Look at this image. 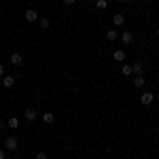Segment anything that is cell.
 I'll use <instances>...</instances> for the list:
<instances>
[{
  "mask_svg": "<svg viewBox=\"0 0 159 159\" xmlns=\"http://www.w3.org/2000/svg\"><path fill=\"white\" fill-rule=\"evenodd\" d=\"M119 2H127V0H119Z\"/></svg>",
  "mask_w": 159,
  "mask_h": 159,
  "instance_id": "7402d4cb",
  "label": "cell"
},
{
  "mask_svg": "<svg viewBox=\"0 0 159 159\" xmlns=\"http://www.w3.org/2000/svg\"><path fill=\"white\" fill-rule=\"evenodd\" d=\"M134 85L138 87V89H142V87H144V76H142V74H140V76H136V79H134Z\"/></svg>",
  "mask_w": 159,
  "mask_h": 159,
  "instance_id": "4fadbf2b",
  "label": "cell"
},
{
  "mask_svg": "<svg viewBox=\"0 0 159 159\" xmlns=\"http://www.w3.org/2000/svg\"><path fill=\"white\" fill-rule=\"evenodd\" d=\"M153 100H155V98H153V93H151V91H144V93L140 96V102H142V104H147V106H148V104H153Z\"/></svg>",
  "mask_w": 159,
  "mask_h": 159,
  "instance_id": "5b68a950",
  "label": "cell"
},
{
  "mask_svg": "<svg viewBox=\"0 0 159 159\" xmlns=\"http://www.w3.org/2000/svg\"><path fill=\"white\" fill-rule=\"evenodd\" d=\"M43 121L47 123V125H51V123L55 121V115H53L51 110H49V112H45V115H43Z\"/></svg>",
  "mask_w": 159,
  "mask_h": 159,
  "instance_id": "8fae6325",
  "label": "cell"
},
{
  "mask_svg": "<svg viewBox=\"0 0 159 159\" xmlns=\"http://www.w3.org/2000/svg\"><path fill=\"white\" fill-rule=\"evenodd\" d=\"M112 24H115V25H123V24H125V17H123L121 13L112 15Z\"/></svg>",
  "mask_w": 159,
  "mask_h": 159,
  "instance_id": "30bf717a",
  "label": "cell"
},
{
  "mask_svg": "<svg viewBox=\"0 0 159 159\" xmlns=\"http://www.w3.org/2000/svg\"><path fill=\"white\" fill-rule=\"evenodd\" d=\"M36 117H38V112L34 108H25V112H24V119L28 123H32V121H36Z\"/></svg>",
  "mask_w": 159,
  "mask_h": 159,
  "instance_id": "7a4b0ae2",
  "label": "cell"
},
{
  "mask_svg": "<svg viewBox=\"0 0 159 159\" xmlns=\"http://www.w3.org/2000/svg\"><path fill=\"white\" fill-rule=\"evenodd\" d=\"M121 40H123V45H132L136 40V36H134V32H129V30H125L121 34Z\"/></svg>",
  "mask_w": 159,
  "mask_h": 159,
  "instance_id": "3957f363",
  "label": "cell"
},
{
  "mask_svg": "<svg viewBox=\"0 0 159 159\" xmlns=\"http://www.w3.org/2000/svg\"><path fill=\"white\" fill-rule=\"evenodd\" d=\"M96 7H98L100 11H104V9L108 7V0H96Z\"/></svg>",
  "mask_w": 159,
  "mask_h": 159,
  "instance_id": "5bb4252c",
  "label": "cell"
},
{
  "mask_svg": "<svg viewBox=\"0 0 159 159\" xmlns=\"http://www.w3.org/2000/svg\"><path fill=\"white\" fill-rule=\"evenodd\" d=\"M17 147H19V142H17L15 136H9V138L4 140V148H7V151H17Z\"/></svg>",
  "mask_w": 159,
  "mask_h": 159,
  "instance_id": "6da1fadb",
  "label": "cell"
},
{
  "mask_svg": "<svg viewBox=\"0 0 159 159\" xmlns=\"http://www.w3.org/2000/svg\"><path fill=\"white\" fill-rule=\"evenodd\" d=\"M11 159H19V157H11Z\"/></svg>",
  "mask_w": 159,
  "mask_h": 159,
  "instance_id": "cb8c5ba5",
  "label": "cell"
},
{
  "mask_svg": "<svg viewBox=\"0 0 159 159\" xmlns=\"http://www.w3.org/2000/svg\"><path fill=\"white\" fill-rule=\"evenodd\" d=\"M0 159H7V153H4L2 148H0Z\"/></svg>",
  "mask_w": 159,
  "mask_h": 159,
  "instance_id": "d6986e66",
  "label": "cell"
},
{
  "mask_svg": "<svg viewBox=\"0 0 159 159\" xmlns=\"http://www.w3.org/2000/svg\"><path fill=\"white\" fill-rule=\"evenodd\" d=\"M121 72L125 74V76H127V74H132V66H129V64H123V66H121Z\"/></svg>",
  "mask_w": 159,
  "mask_h": 159,
  "instance_id": "2e32d148",
  "label": "cell"
},
{
  "mask_svg": "<svg viewBox=\"0 0 159 159\" xmlns=\"http://www.w3.org/2000/svg\"><path fill=\"white\" fill-rule=\"evenodd\" d=\"M7 125H9L11 129H17V127H19V119H17V117H11V119L7 121Z\"/></svg>",
  "mask_w": 159,
  "mask_h": 159,
  "instance_id": "7c38bea8",
  "label": "cell"
},
{
  "mask_svg": "<svg viewBox=\"0 0 159 159\" xmlns=\"http://www.w3.org/2000/svg\"><path fill=\"white\" fill-rule=\"evenodd\" d=\"M129 159H136V157H129Z\"/></svg>",
  "mask_w": 159,
  "mask_h": 159,
  "instance_id": "d4e9b609",
  "label": "cell"
},
{
  "mask_svg": "<svg viewBox=\"0 0 159 159\" xmlns=\"http://www.w3.org/2000/svg\"><path fill=\"white\" fill-rule=\"evenodd\" d=\"M36 19H38V13L34 11V9H28V11H25V21H30V24H34Z\"/></svg>",
  "mask_w": 159,
  "mask_h": 159,
  "instance_id": "277c9868",
  "label": "cell"
},
{
  "mask_svg": "<svg viewBox=\"0 0 159 159\" xmlns=\"http://www.w3.org/2000/svg\"><path fill=\"white\" fill-rule=\"evenodd\" d=\"M36 159H47V155H45V153H38V155H36Z\"/></svg>",
  "mask_w": 159,
  "mask_h": 159,
  "instance_id": "ac0fdd59",
  "label": "cell"
},
{
  "mask_svg": "<svg viewBox=\"0 0 159 159\" xmlns=\"http://www.w3.org/2000/svg\"><path fill=\"white\" fill-rule=\"evenodd\" d=\"M49 25H51V21L47 19V17H43V19H40V28H43V30H47Z\"/></svg>",
  "mask_w": 159,
  "mask_h": 159,
  "instance_id": "e0dca14e",
  "label": "cell"
},
{
  "mask_svg": "<svg viewBox=\"0 0 159 159\" xmlns=\"http://www.w3.org/2000/svg\"><path fill=\"white\" fill-rule=\"evenodd\" d=\"M142 70H144V66H142L140 61H136L134 66H132V74H136V76H140V74H142Z\"/></svg>",
  "mask_w": 159,
  "mask_h": 159,
  "instance_id": "9c48e42d",
  "label": "cell"
},
{
  "mask_svg": "<svg viewBox=\"0 0 159 159\" xmlns=\"http://www.w3.org/2000/svg\"><path fill=\"white\" fill-rule=\"evenodd\" d=\"M117 36H119L117 30H108V32H106V38H108V40H117Z\"/></svg>",
  "mask_w": 159,
  "mask_h": 159,
  "instance_id": "9a60e30c",
  "label": "cell"
},
{
  "mask_svg": "<svg viewBox=\"0 0 159 159\" xmlns=\"http://www.w3.org/2000/svg\"><path fill=\"white\" fill-rule=\"evenodd\" d=\"M76 0H64V4H74Z\"/></svg>",
  "mask_w": 159,
  "mask_h": 159,
  "instance_id": "44dd1931",
  "label": "cell"
},
{
  "mask_svg": "<svg viewBox=\"0 0 159 159\" xmlns=\"http://www.w3.org/2000/svg\"><path fill=\"white\" fill-rule=\"evenodd\" d=\"M112 57H115V61H119V64H121V61H125V51L117 49L115 53H112Z\"/></svg>",
  "mask_w": 159,
  "mask_h": 159,
  "instance_id": "52a82bcc",
  "label": "cell"
},
{
  "mask_svg": "<svg viewBox=\"0 0 159 159\" xmlns=\"http://www.w3.org/2000/svg\"><path fill=\"white\" fill-rule=\"evenodd\" d=\"M0 76H4V66L0 64Z\"/></svg>",
  "mask_w": 159,
  "mask_h": 159,
  "instance_id": "ffe728a7",
  "label": "cell"
},
{
  "mask_svg": "<svg viewBox=\"0 0 159 159\" xmlns=\"http://www.w3.org/2000/svg\"><path fill=\"white\" fill-rule=\"evenodd\" d=\"M2 85L4 87H13L15 85V79H13L11 74H4V76H2Z\"/></svg>",
  "mask_w": 159,
  "mask_h": 159,
  "instance_id": "ba28073f",
  "label": "cell"
},
{
  "mask_svg": "<svg viewBox=\"0 0 159 159\" xmlns=\"http://www.w3.org/2000/svg\"><path fill=\"white\" fill-rule=\"evenodd\" d=\"M11 64H13V66H21V64H24L21 53H11Z\"/></svg>",
  "mask_w": 159,
  "mask_h": 159,
  "instance_id": "8992f818",
  "label": "cell"
},
{
  "mask_svg": "<svg viewBox=\"0 0 159 159\" xmlns=\"http://www.w3.org/2000/svg\"><path fill=\"white\" fill-rule=\"evenodd\" d=\"M157 36H159V28H157Z\"/></svg>",
  "mask_w": 159,
  "mask_h": 159,
  "instance_id": "603a6c76",
  "label": "cell"
}]
</instances>
